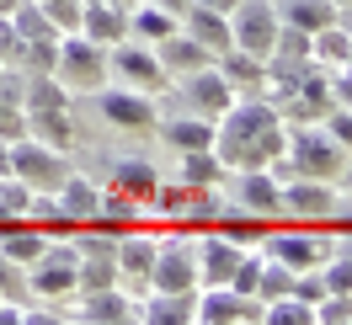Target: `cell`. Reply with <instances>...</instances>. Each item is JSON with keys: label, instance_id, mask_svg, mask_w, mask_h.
Segmentation results:
<instances>
[{"label": "cell", "instance_id": "6da1fadb", "mask_svg": "<svg viewBox=\"0 0 352 325\" xmlns=\"http://www.w3.org/2000/svg\"><path fill=\"white\" fill-rule=\"evenodd\" d=\"M283 117L272 102L262 96H235L230 107L214 117V155L224 160V171H251V166H267L272 155H283Z\"/></svg>", "mask_w": 352, "mask_h": 325}, {"label": "cell", "instance_id": "7a4b0ae2", "mask_svg": "<svg viewBox=\"0 0 352 325\" xmlns=\"http://www.w3.org/2000/svg\"><path fill=\"white\" fill-rule=\"evenodd\" d=\"M283 155H288V166H294V176H320V181L342 176V166H347V150H342V144H336V139H331L320 123L288 128Z\"/></svg>", "mask_w": 352, "mask_h": 325}, {"label": "cell", "instance_id": "3957f363", "mask_svg": "<svg viewBox=\"0 0 352 325\" xmlns=\"http://www.w3.org/2000/svg\"><path fill=\"white\" fill-rule=\"evenodd\" d=\"M54 75H59V86L69 91H102L107 86V48L91 43L86 32H65L59 38V65H54Z\"/></svg>", "mask_w": 352, "mask_h": 325}, {"label": "cell", "instance_id": "277c9868", "mask_svg": "<svg viewBox=\"0 0 352 325\" xmlns=\"http://www.w3.org/2000/svg\"><path fill=\"white\" fill-rule=\"evenodd\" d=\"M75 245L69 240H48L43 245V256L27 267V288H32V299H43V304H65L75 299Z\"/></svg>", "mask_w": 352, "mask_h": 325}, {"label": "cell", "instance_id": "5b68a950", "mask_svg": "<svg viewBox=\"0 0 352 325\" xmlns=\"http://www.w3.org/2000/svg\"><path fill=\"white\" fill-rule=\"evenodd\" d=\"M107 80H118V86H133V91H166L171 86V75L160 69V59H155L150 43H139V38H123V43L107 48Z\"/></svg>", "mask_w": 352, "mask_h": 325}, {"label": "cell", "instance_id": "8992f818", "mask_svg": "<svg viewBox=\"0 0 352 325\" xmlns=\"http://www.w3.org/2000/svg\"><path fill=\"white\" fill-rule=\"evenodd\" d=\"M272 38H278V5L272 0H241L230 11V48H245V54L267 59Z\"/></svg>", "mask_w": 352, "mask_h": 325}, {"label": "cell", "instance_id": "52a82bcc", "mask_svg": "<svg viewBox=\"0 0 352 325\" xmlns=\"http://www.w3.org/2000/svg\"><path fill=\"white\" fill-rule=\"evenodd\" d=\"M11 171L22 176L32 192H59L69 176V160L65 150H48L38 139H22V144H11Z\"/></svg>", "mask_w": 352, "mask_h": 325}, {"label": "cell", "instance_id": "ba28073f", "mask_svg": "<svg viewBox=\"0 0 352 325\" xmlns=\"http://www.w3.org/2000/svg\"><path fill=\"white\" fill-rule=\"evenodd\" d=\"M256 245H262V256L283 261L288 272H315V267L331 256V240L309 235V229H262Z\"/></svg>", "mask_w": 352, "mask_h": 325}, {"label": "cell", "instance_id": "9c48e42d", "mask_svg": "<svg viewBox=\"0 0 352 325\" xmlns=\"http://www.w3.org/2000/svg\"><path fill=\"white\" fill-rule=\"evenodd\" d=\"M150 288H198V240L171 235L155 245V267H150Z\"/></svg>", "mask_w": 352, "mask_h": 325}, {"label": "cell", "instance_id": "30bf717a", "mask_svg": "<svg viewBox=\"0 0 352 325\" xmlns=\"http://www.w3.org/2000/svg\"><path fill=\"white\" fill-rule=\"evenodd\" d=\"M224 181H230V192H235V208H245V214H256V218H278L283 214V181L267 171V166L230 171Z\"/></svg>", "mask_w": 352, "mask_h": 325}, {"label": "cell", "instance_id": "8fae6325", "mask_svg": "<svg viewBox=\"0 0 352 325\" xmlns=\"http://www.w3.org/2000/svg\"><path fill=\"white\" fill-rule=\"evenodd\" d=\"M96 107H102V117H107L112 128H155L160 123V112H155V96L150 91H133V86H102L96 91Z\"/></svg>", "mask_w": 352, "mask_h": 325}, {"label": "cell", "instance_id": "7c38bea8", "mask_svg": "<svg viewBox=\"0 0 352 325\" xmlns=\"http://www.w3.org/2000/svg\"><path fill=\"white\" fill-rule=\"evenodd\" d=\"M198 320H208V325H262V299L235 293L230 282L198 288Z\"/></svg>", "mask_w": 352, "mask_h": 325}, {"label": "cell", "instance_id": "4fadbf2b", "mask_svg": "<svg viewBox=\"0 0 352 325\" xmlns=\"http://www.w3.org/2000/svg\"><path fill=\"white\" fill-rule=\"evenodd\" d=\"M283 214L294 218H336V187L320 176H288L283 181Z\"/></svg>", "mask_w": 352, "mask_h": 325}, {"label": "cell", "instance_id": "5bb4252c", "mask_svg": "<svg viewBox=\"0 0 352 325\" xmlns=\"http://www.w3.org/2000/svg\"><path fill=\"white\" fill-rule=\"evenodd\" d=\"M75 320H86V325L139 320V299H129L118 282H112V288H86V293H75Z\"/></svg>", "mask_w": 352, "mask_h": 325}, {"label": "cell", "instance_id": "9a60e30c", "mask_svg": "<svg viewBox=\"0 0 352 325\" xmlns=\"http://www.w3.org/2000/svg\"><path fill=\"white\" fill-rule=\"evenodd\" d=\"M245 251H251V245H235V240L219 235V229L198 235V288H219V282H230V272H235V261H241Z\"/></svg>", "mask_w": 352, "mask_h": 325}, {"label": "cell", "instance_id": "2e32d148", "mask_svg": "<svg viewBox=\"0 0 352 325\" xmlns=\"http://www.w3.org/2000/svg\"><path fill=\"white\" fill-rule=\"evenodd\" d=\"M139 320H150V325L198 320V288H150V293L139 299Z\"/></svg>", "mask_w": 352, "mask_h": 325}, {"label": "cell", "instance_id": "e0dca14e", "mask_svg": "<svg viewBox=\"0 0 352 325\" xmlns=\"http://www.w3.org/2000/svg\"><path fill=\"white\" fill-rule=\"evenodd\" d=\"M182 96H187V107L198 112V117H219L230 102H235V91L224 86V75L214 65L192 69V75H182Z\"/></svg>", "mask_w": 352, "mask_h": 325}, {"label": "cell", "instance_id": "ac0fdd59", "mask_svg": "<svg viewBox=\"0 0 352 325\" xmlns=\"http://www.w3.org/2000/svg\"><path fill=\"white\" fill-rule=\"evenodd\" d=\"M150 48H155V59H160V69H166V75H176V80H182V75H192V69H203V65H214V54H208L198 38H187L182 27H176V32H166V38H160V43H150Z\"/></svg>", "mask_w": 352, "mask_h": 325}, {"label": "cell", "instance_id": "d6986e66", "mask_svg": "<svg viewBox=\"0 0 352 325\" xmlns=\"http://www.w3.org/2000/svg\"><path fill=\"white\" fill-rule=\"evenodd\" d=\"M176 27H182L187 38H198L214 59L230 48V16H224V11H208V5H198V0H187V11H182V22H176Z\"/></svg>", "mask_w": 352, "mask_h": 325}, {"label": "cell", "instance_id": "ffe728a7", "mask_svg": "<svg viewBox=\"0 0 352 325\" xmlns=\"http://www.w3.org/2000/svg\"><path fill=\"white\" fill-rule=\"evenodd\" d=\"M80 32H86L91 43H123L129 38V5H118V0H96V5H86L80 11Z\"/></svg>", "mask_w": 352, "mask_h": 325}, {"label": "cell", "instance_id": "44dd1931", "mask_svg": "<svg viewBox=\"0 0 352 325\" xmlns=\"http://www.w3.org/2000/svg\"><path fill=\"white\" fill-rule=\"evenodd\" d=\"M214 69L224 75V86L235 91V96H251V91H267V65L256 54H245V48H224Z\"/></svg>", "mask_w": 352, "mask_h": 325}, {"label": "cell", "instance_id": "7402d4cb", "mask_svg": "<svg viewBox=\"0 0 352 325\" xmlns=\"http://www.w3.org/2000/svg\"><path fill=\"white\" fill-rule=\"evenodd\" d=\"M155 187H160V171H155L150 160H118V166H112V187H107V192L129 197V203H139V208H150Z\"/></svg>", "mask_w": 352, "mask_h": 325}, {"label": "cell", "instance_id": "603a6c76", "mask_svg": "<svg viewBox=\"0 0 352 325\" xmlns=\"http://www.w3.org/2000/svg\"><path fill=\"white\" fill-rule=\"evenodd\" d=\"M43 245H48V235L38 224H27V218H6L0 224V251L16 261V267H32V261L43 256Z\"/></svg>", "mask_w": 352, "mask_h": 325}, {"label": "cell", "instance_id": "cb8c5ba5", "mask_svg": "<svg viewBox=\"0 0 352 325\" xmlns=\"http://www.w3.org/2000/svg\"><path fill=\"white\" fill-rule=\"evenodd\" d=\"M160 139L171 144V150H214V117H198V112H187V117H166V123H155Z\"/></svg>", "mask_w": 352, "mask_h": 325}, {"label": "cell", "instance_id": "d4e9b609", "mask_svg": "<svg viewBox=\"0 0 352 325\" xmlns=\"http://www.w3.org/2000/svg\"><path fill=\"white\" fill-rule=\"evenodd\" d=\"M54 197H59V208L69 214V224H91V218L102 214V187H91L86 176H75V171L65 176V187Z\"/></svg>", "mask_w": 352, "mask_h": 325}, {"label": "cell", "instance_id": "484cf974", "mask_svg": "<svg viewBox=\"0 0 352 325\" xmlns=\"http://www.w3.org/2000/svg\"><path fill=\"white\" fill-rule=\"evenodd\" d=\"M27 139H38V144H48V150H69V139H75V128H69V107L27 112Z\"/></svg>", "mask_w": 352, "mask_h": 325}, {"label": "cell", "instance_id": "4316f807", "mask_svg": "<svg viewBox=\"0 0 352 325\" xmlns=\"http://www.w3.org/2000/svg\"><path fill=\"white\" fill-rule=\"evenodd\" d=\"M272 5H278V22L305 27V32H320V27L336 22V5L331 0H272Z\"/></svg>", "mask_w": 352, "mask_h": 325}, {"label": "cell", "instance_id": "83f0119b", "mask_svg": "<svg viewBox=\"0 0 352 325\" xmlns=\"http://www.w3.org/2000/svg\"><path fill=\"white\" fill-rule=\"evenodd\" d=\"M166 32H176L171 11H160V5H150V0H133V5H129V38H139V43H160Z\"/></svg>", "mask_w": 352, "mask_h": 325}, {"label": "cell", "instance_id": "f1b7e54d", "mask_svg": "<svg viewBox=\"0 0 352 325\" xmlns=\"http://www.w3.org/2000/svg\"><path fill=\"white\" fill-rule=\"evenodd\" d=\"M309 54H315V65H326V69H342L352 59V32L342 22H331L320 27V32H309Z\"/></svg>", "mask_w": 352, "mask_h": 325}, {"label": "cell", "instance_id": "f546056e", "mask_svg": "<svg viewBox=\"0 0 352 325\" xmlns=\"http://www.w3.org/2000/svg\"><path fill=\"white\" fill-rule=\"evenodd\" d=\"M224 160L214 150H182V171H176V181H187V187H219L224 181Z\"/></svg>", "mask_w": 352, "mask_h": 325}, {"label": "cell", "instance_id": "4dcf8cb0", "mask_svg": "<svg viewBox=\"0 0 352 325\" xmlns=\"http://www.w3.org/2000/svg\"><path fill=\"white\" fill-rule=\"evenodd\" d=\"M22 107H69V86H59V75H27L22 69Z\"/></svg>", "mask_w": 352, "mask_h": 325}, {"label": "cell", "instance_id": "1f68e13d", "mask_svg": "<svg viewBox=\"0 0 352 325\" xmlns=\"http://www.w3.org/2000/svg\"><path fill=\"white\" fill-rule=\"evenodd\" d=\"M294 278L299 272H288L283 261H272V256H262V278H256V299H283V293H294Z\"/></svg>", "mask_w": 352, "mask_h": 325}, {"label": "cell", "instance_id": "d6a6232c", "mask_svg": "<svg viewBox=\"0 0 352 325\" xmlns=\"http://www.w3.org/2000/svg\"><path fill=\"white\" fill-rule=\"evenodd\" d=\"M27 203H32V187H27L16 171H6V176H0V208H6L11 218H22Z\"/></svg>", "mask_w": 352, "mask_h": 325}, {"label": "cell", "instance_id": "836d02e7", "mask_svg": "<svg viewBox=\"0 0 352 325\" xmlns=\"http://www.w3.org/2000/svg\"><path fill=\"white\" fill-rule=\"evenodd\" d=\"M320 278H326L331 293H352V256H342V251L331 245V256L320 261Z\"/></svg>", "mask_w": 352, "mask_h": 325}, {"label": "cell", "instance_id": "e575fe53", "mask_svg": "<svg viewBox=\"0 0 352 325\" xmlns=\"http://www.w3.org/2000/svg\"><path fill=\"white\" fill-rule=\"evenodd\" d=\"M309 315H315L320 325H352V293H326Z\"/></svg>", "mask_w": 352, "mask_h": 325}, {"label": "cell", "instance_id": "d590c367", "mask_svg": "<svg viewBox=\"0 0 352 325\" xmlns=\"http://www.w3.org/2000/svg\"><path fill=\"white\" fill-rule=\"evenodd\" d=\"M38 5L48 11V22L59 27V32H80V11H86L80 0H38Z\"/></svg>", "mask_w": 352, "mask_h": 325}, {"label": "cell", "instance_id": "8d00e7d4", "mask_svg": "<svg viewBox=\"0 0 352 325\" xmlns=\"http://www.w3.org/2000/svg\"><path fill=\"white\" fill-rule=\"evenodd\" d=\"M22 48H27V38L16 32V22L0 16V69H6V65H22Z\"/></svg>", "mask_w": 352, "mask_h": 325}, {"label": "cell", "instance_id": "74e56055", "mask_svg": "<svg viewBox=\"0 0 352 325\" xmlns=\"http://www.w3.org/2000/svg\"><path fill=\"white\" fill-rule=\"evenodd\" d=\"M320 128L342 144V150H352V107H326V117H320Z\"/></svg>", "mask_w": 352, "mask_h": 325}, {"label": "cell", "instance_id": "f35d334b", "mask_svg": "<svg viewBox=\"0 0 352 325\" xmlns=\"http://www.w3.org/2000/svg\"><path fill=\"white\" fill-rule=\"evenodd\" d=\"M326 293H331V288H326V278H320V267H315V272H299V278H294V299H299V304H309V309L326 299Z\"/></svg>", "mask_w": 352, "mask_h": 325}, {"label": "cell", "instance_id": "ab89813d", "mask_svg": "<svg viewBox=\"0 0 352 325\" xmlns=\"http://www.w3.org/2000/svg\"><path fill=\"white\" fill-rule=\"evenodd\" d=\"M0 139L6 144H22L27 139V107H11V102L0 107Z\"/></svg>", "mask_w": 352, "mask_h": 325}, {"label": "cell", "instance_id": "60d3db41", "mask_svg": "<svg viewBox=\"0 0 352 325\" xmlns=\"http://www.w3.org/2000/svg\"><path fill=\"white\" fill-rule=\"evenodd\" d=\"M198 5H208V11H224V16H230V11L241 5V0H198Z\"/></svg>", "mask_w": 352, "mask_h": 325}, {"label": "cell", "instance_id": "b9f144b4", "mask_svg": "<svg viewBox=\"0 0 352 325\" xmlns=\"http://www.w3.org/2000/svg\"><path fill=\"white\" fill-rule=\"evenodd\" d=\"M336 22H342V27L352 32V0H347V5H336Z\"/></svg>", "mask_w": 352, "mask_h": 325}, {"label": "cell", "instance_id": "7bdbcfd3", "mask_svg": "<svg viewBox=\"0 0 352 325\" xmlns=\"http://www.w3.org/2000/svg\"><path fill=\"white\" fill-rule=\"evenodd\" d=\"M11 171V144H6V139H0V176Z\"/></svg>", "mask_w": 352, "mask_h": 325}, {"label": "cell", "instance_id": "ee69618b", "mask_svg": "<svg viewBox=\"0 0 352 325\" xmlns=\"http://www.w3.org/2000/svg\"><path fill=\"white\" fill-rule=\"evenodd\" d=\"M16 5H22V0H0V16H11V11H16Z\"/></svg>", "mask_w": 352, "mask_h": 325}, {"label": "cell", "instance_id": "f6af8a7d", "mask_svg": "<svg viewBox=\"0 0 352 325\" xmlns=\"http://www.w3.org/2000/svg\"><path fill=\"white\" fill-rule=\"evenodd\" d=\"M342 181H347V187H352V160H347V166H342Z\"/></svg>", "mask_w": 352, "mask_h": 325}, {"label": "cell", "instance_id": "bcb514c9", "mask_svg": "<svg viewBox=\"0 0 352 325\" xmlns=\"http://www.w3.org/2000/svg\"><path fill=\"white\" fill-rule=\"evenodd\" d=\"M331 5H347V0H331Z\"/></svg>", "mask_w": 352, "mask_h": 325}, {"label": "cell", "instance_id": "7dc6e473", "mask_svg": "<svg viewBox=\"0 0 352 325\" xmlns=\"http://www.w3.org/2000/svg\"><path fill=\"white\" fill-rule=\"evenodd\" d=\"M80 5H96V0H80Z\"/></svg>", "mask_w": 352, "mask_h": 325}, {"label": "cell", "instance_id": "c3c4849f", "mask_svg": "<svg viewBox=\"0 0 352 325\" xmlns=\"http://www.w3.org/2000/svg\"><path fill=\"white\" fill-rule=\"evenodd\" d=\"M118 5H133V0H118Z\"/></svg>", "mask_w": 352, "mask_h": 325}]
</instances>
